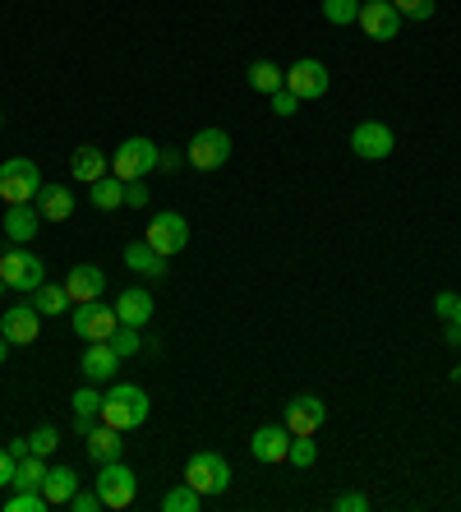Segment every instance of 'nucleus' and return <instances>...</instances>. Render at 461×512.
I'll return each instance as SVG.
<instances>
[{
	"instance_id": "nucleus-1",
	"label": "nucleus",
	"mask_w": 461,
	"mask_h": 512,
	"mask_svg": "<svg viewBox=\"0 0 461 512\" xmlns=\"http://www.w3.org/2000/svg\"><path fill=\"white\" fill-rule=\"evenodd\" d=\"M148 411H153V402H148V393H143L139 383H116V388L102 397L97 420L111 425V429H120V434H130V429L148 425Z\"/></svg>"
},
{
	"instance_id": "nucleus-2",
	"label": "nucleus",
	"mask_w": 461,
	"mask_h": 512,
	"mask_svg": "<svg viewBox=\"0 0 461 512\" xmlns=\"http://www.w3.org/2000/svg\"><path fill=\"white\" fill-rule=\"evenodd\" d=\"M185 485H194L203 499H217V494L231 489V462L222 453H213V448H203V453H194L185 462Z\"/></svg>"
},
{
	"instance_id": "nucleus-3",
	"label": "nucleus",
	"mask_w": 461,
	"mask_h": 512,
	"mask_svg": "<svg viewBox=\"0 0 461 512\" xmlns=\"http://www.w3.org/2000/svg\"><path fill=\"white\" fill-rule=\"evenodd\" d=\"M0 277H5V286H10V291H24V296H33L37 286L47 282V263L37 259L28 245H14V250L0 254Z\"/></svg>"
},
{
	"instance_id": "nucleus-4",
	"label": "nucleus",
	"mask_w": 461,
	"mask_h": 512,
	"mask_svg": "<svg viewBox=\"0 0 461 512\" xmlns=\"http://www.w3.org/2000/svg\"><path fill=\"white\" fill-rule=\"evenodd\" d=\"M42 190V171L33 157H10L0 162V199L5 203H33Z\"/></svg>"
},
{
	"instance_id": "nucleus-5",
	"label": "nucleus",
	"mask_w": 461,
	"mask_h": 512,
	"mask_svg": "<svg viewBox=\"0 0 461 512\" xmlns=\"http://www.w3.org/2000/svg\"><path fill=\"white\" fill-rule=\"evenodd\" d=\"M93 489L102 494V508H130L134 494H139V476H134L125 462H102L97 466V480Z\"/></svg>"
},
{
	"instance_id": "nucleus-6",
	"label": "nucleus",
	"mask_w": 461,
	"mask_h": 512,
	"mask_svg": "<svg viewBox=\"0 0 461 512\" xmlns=\"http://www.w3.org/2000/svg\"><path fill=\"white\" fill-rule=\"evenodd\" d=\"M157 148L153 139H143V134H134V139H125L116 148V157H111V176H120V180H143L148 171L157 167Z\"/></svg>"
},
{
	"instance_id": "nucleus-7",
	"label": "nucleus",
	"mask_w": 461,
	"mask_h": 512,
	"mask_svg": "<svg viewBox=\"0 0 461 512\" xmlns=\"http://www.w3.org/2000/svg\"><path fill=\"white\" fill-rule=\"evenodd\" d=\"M74 333L83 337V342H111V333L120 328L116 319V305H102V300H83V305H74Z\"/></svg>"
},
{
	"instance_id": "nucleus-8",
	"label": "nucleus",
	"mask_w": 461,
	"mask_h": 512,
	"mask_svg": "<svg viewBox=\"0 0 461 512\" xmlns=\"http://www.w3.org/2000/svg\"><path fill=\"white\" fill-rule=\"evenodd\" d=\"M185 162H190L194 171H217L231 162V134L226 130H199L190 139V148H185Z\"/></svg>"
},
{
	"instance_id": "nucleus-9",
	"label": "nucleus",
	"mask_w": 461,
	"mask_h": 512,
	"mask_svg": "<svg viewBox=\"0 0 461 512\" xmlns=\"http://www.w3.org/2000/svg\"><path fill=\"white\" fill-rule=\"evenodd\" d=\"M143 240H148L162 259H171V254H180L185 245H190V222L166 208V213H157L153 222H148V236H143Z\"/></svg>"
},
{
	"instance_id": "nucleus-10",
	"label": "nucleus",
	"mask_w": 461,
	"mask_h": 512,
	"mask_svg": "<svg viewBox=\"0 0 461 512\" xmlns=\"http://www.w3.org/2000/svg\"><path fill=\"white\" fill-rule=\"evenodd\" d=\"M392 148H397V139L383 120H360L351 130V153L360 162H383V157H392Z\"/></svg>"
},
{
	"instance_id": "nucleus-11",
	"label": "nucleus",
	"mask_w": 461,
	"mask_h": 512,
	"mask_svg": "<svg viewBox=\"0 0 461 512\" xmlns=\"http://www.w3.org/2000/svg\"><path fill=\"white\" fill-rule=\"evenodd\" d=\"M355 24L365 28V37H374V42H392L402 33V14H397L392 0H360V19Z\"/></svg>"
},
{
	"instance_id": "nucleus-12",
	"label": "nucleus",
	"mask_w": 461,
	"mask_h": 512,
	"mask_svg": "<svg viewBox=\"0 0 461 512\" xmlns=\"http://www.w3.org/2000/svg\"><path fill=\"white\" fill-rule=\"evenodd\" d=\"M323 420H328V406H323V397H314V393L291 397L282 411V425L291 429V434H319Z\"/></svg>"
},
{
	"instance_id": "nucleus-13",
	"label": "nucleus",
	"mask_w": 461,
	"mask_h": 512,
	"mask_svg": "<svg viewBox=\"0 0 461 512\" xmlns=\"http://www.w3.org/2000/svg\"><path fill=\"white\" fill-rule=\"evenodd\" d=\"M332 84V74L323 60H296L291 70H286V88L300 97V102H314V97H323Z\"/></svg>"
},
{
	"instance_id": "nucleus-14",
	"label": "nucleus",
	"mask_w": 461,
	"mask_h": 512,
	"mask_svg": "<svg viewBox=\"0 0 461 512\" xmlns=\"http://www.w3.org/2000/svg\"><path fill=\"white\" fill-rule=\"evenodd\" d=\"M0 333L10 346H33L37 333H42V314L33 305H10V310L0 314Z\"/></svg>"
},
{
	"instance_id": "nucleus-15",
	"label": "nucleus",
	"mask_w": 461,
	"mask_h": 512,
	"mask_svg": "<svg viewBox=\"0 0 461 512\" xmlns=\"http://www.w3.org/2000/svg\"><path fill=\"white\" fill-rule=\"evenodd\" d=\"M286 448H291V429H286L282 420H277V425H259L254 439H249V453H254V462H263V466L286 462Z\"/></svg>"
},
{
	"instance_id": "nucleus-16",
	"label": "nucleus",
	"mask_w": 461,
	"mask_h": 512,
	"mask_svg": "<svg viewBox=\"0 0 461 512\" xmlns=\"http://www.w3.org/2000/svg\"><path fill=\"white\" fill-rule=\"evenodd\" d=\"M153 314H157V300H153V291H143V286H130V291L116 296V319L125 323V328H148Z\"/></svg>"
},
{
	"instance_id": "nucleus-17",
	"label": "nucleus",
	"mask_w": 461,
	"mask_h": 512,
	"mask_svg": "<svg viewBox=\"0 0 461 512\" xmlns=\"http://www.w3.org/2000/svg\"><path fill=\"white\" fill-rule=\"evenodd\" d=\"M83 379L88 383H107L120 374V351L111 342H88V351H83Z\"/></svg>"
},
{
	"instance_id": "nucleus-18",
	"label": "nucleus",
	"mask_w": 461,
	"mask_h": 512,
	"mask_svg": "<svg viewBox=\"0 0 461 512\" xmlns=\"http://www.w3.org/2000/svg\"><path fill=\"white\" fill-rule=\"evenodd\" d=\"M65 291H70L74 305H83V300H102V291H107V273L93 268V263H74L70 277H65Z\"/></svg>"
},
{
	"instance_id": "nucleus-19",
	"label": "nucleus",
	"mask_w": 461,
	"mask_h": 512,
	"mask_svg": "<svg viewBox=\"0 0 461 512\" xmlns=\"http://www.w3.org/2000/svg\"><path fill=\"white\" fill-rule=\"evenodd\" d=\"M5 236L14 240V245H28V240L37 236V227H42V213H37V203H5Z\"/></svg>"
},
{
	"instance_id": "nucleus-20",
	"label": "nucleus",
	"mask_w": 461,
	"mask_h": 512,
	"mask_svg": "<svg viewBox=\"0 0 461 512\" xmlns=\"http://www.w3.org/2000/svg\"><path fill=\"white\" fill-rule=\"evenodd\" d=\"M83 448H88V457H93L97 466L102 462H120V453H125V434L111 425H93L88 434H83Z\"/></svg>"
},
{
	"instance_id": "nucleus-21",
	"label": "nucleus",
	"mask_w": 461,
	"mask_h": 512,
	"mask_svg": "<svg viewBox=\"0 0 461 512\" xmlns=\"http://www.w3.org/2000/svg\"><path fill=\"white\" fill-rule=\"evenodd\" d=\"M107 171H111V157L102 153V148H93V143L74 148V157H70V176L79 180V185H93V180H102Z\"/></svg>"
},
{
	"instance_id": "nucleus-22",
	"label": "nucleus",
	"mask_w": 461,
	"mask_h": 512,
	"mask_svg": "<svg viewBox=\"0 0 461 512\" xmlns=\"http://www.w3.org/2000/svg\"><path fill=\"white\" fill-rule=\"evenodd\" d=\"M33 203H37V213H42V222H65L74 213V190L70 185H42Z\"/></svg>"
},
{
	"instance_id": "nucleus-23",
	"label": "nucleus",
	"mask_w": 461,
	"mask_h": 512,
	"mask_svg": "<svg viewBox=\"0 0 461 512\" xmlns=\"http://www.w3.org/2000/svg\"><path fill=\"white\" fill-rule=\"evenodd\" d=\"M79 471L74 466H47V480H42V494H47L51 508H60V503H70L74 494H79Z\"/></svg>"
},
{
	"instance_id": "nucleus-24",
	"label": "nucleus",
	"mask_w": 461,
	"mask_h": 512,
	"mask_svg": "<svg viewBox=\"0 0 461 512\" xmlns=\"http://www.w3.org/2000/svg\"><path fill=\"white\" fill-rule=\"evenodd\" d=\"M88 199H93V208H102V213H116V208H125V180L120 176H102L88 185Z\"/></svg>"
},
{
	"instance_id": "nucleus-25",
	"label": "nucleus",
	"mask_w": 461,
	"mask_h": 512,
	"mask_svg": "<svg viewBox=\"0 0 461 512\" xmlns=\"http://www.w3.org/2000/svg\"><path fill=\"white\" fill-rule=\"evenodd\" d=\"M28 305H33L37 314H47V319H56V314L70 310L74 300H70V291H65V282H60V286H56V282H42V286L33 291V300H28Z\"/></svg>"
},
{
	"instance_id": "nucleus-26",
	"label": "nucleus",
	"mask_w": 461,
	"mask_h": 512,
	"mask_svg": "<svg viewBox=\"0 0 461 512\" xmlns=\"http://www.w3.org/2000/svg\"><path fill=\"white\" fill-rule=\"evenodd\" d=\"M125 263H130L134 273H143V277H162L166 273V259L148 245V240H134V245H125Z\"/></svg>"
},
{
	"instance_id": "nucleus-27",
	"label": "nucleus",
	"mask_w": 461,
	"mask_h": 512,
	"mask_svg": "<svg viewBox=\"0 0 461 512\" xmlns=\"http://www.w3.org/2000/svg\"><path fill=\"white\" fill-rule=\"evenodd\" d=\"M249 88L263 93V97H272L277 88H286V70H277L272 60H254V65H249Z\"/></svg>"
},
{
	"instance_id": "nucleus-28",
	"label": "nucleus",
	"mask_w": 461,
	"mask_h": 512,
	"mask_svg": "<svg viewBox=\"0 0 461 512\" xmlns=\"http://www.w3.org/2000/svg\"><path fill=\"white\" fill-rule=\"evenodd\" d=\"M42 480H47V457H19V471H14V489H42Z\"/></svg>"
},
{
	"instance_id": "nucleus-29",
	"label": "nucleus",
	"mask_w": 461,
	"mask_h": 512,
	"mask_svg": "<svg viewBox=\"0 0 461 512\" xmlns=\"http://www.w3.org/2000/svg\"><path fill=\"white\" fill-rule=\"evenodd\" d=\"M199 503H203V494L194 485H176L162 494V512H199Z\"/></svg>"
},
{
	"instance_id": "nucleus-30",
	"label": "nucleus",
	"mask_w": 461,
	"mask_h": 512,
	"mask_svg": "<svg viewBox=\"0 0 461 512\" xmlns=\"http://www.w3.org/2000/svg\"><path fill=\"white\" fill-rule=\"evenodd\" d=\"M286 462L309 471V466L319 462V448H314V434H291V448H286Z\"/></svg>"
},
{
	"instance_id": "nucleus-31",
	"label": "nucleus",
	"mask_w": 461,
	"mask_h": 512,
	"mask_svg": "<svg viewBox=\"0 0 461 512\" xmlns=\"http://www.w3.org/2000/svg\"><path fill=\"white\" fill-rule=\"evenodd\" d=\"M323 19L337 28L355 24V19H360V0H323Z\"/></svg>"
},
{
	"instance_id": "nucleus-32",
	"label": "nucleus",
	"mask_w": 461,
	"mask_h": 512,
	"mask_svg": "<svg viewBox=\"0 0 461 512\" xmlns=\"http://www.w3.org/2000/svg\"><path fill=\"white\" fill-rule=\"evenodd\" d=\"M47 494L42 489H14L10 503H5V512H47Z\"/></svg>"
},
{
	"instance_id": "nucleus-33",
	"label": "nucleus",
	"mask_w": 461,
	"mask_h": 512,
	"mask_svg": "<svg viewBox=\"0 0 461 512\" xmlns=\"http://www.w3.org/2000/svg\"><path fill=\"white\" fill-rule=\"evenodd\" d=\"M28 448H33L37 457H51L60 448V429L56 425H42V429H33V434H28Z\"/></svg>"
},
{
	"instance_id": "nucleus-34",
	"label": "nucleus",
	"mask_w": 461,
	"mask_h": 512,
	"mask_svg": "<svg viewBox=\"0 0 461 512\" xmlns=\"http://www.w3.org/2000/svg\"><path fill=\"white\" fill-rule=\"evenodd\" d=\"M111 346H116V351H120V360H125V356H134V351H139V346H143V328H125V323H120L116 333H111Z\"/></svg>"
},
{
	"instance_id": "nucleus-35",
	"label": "nucleus",
	"mask_w": 461,
	"mask_h": 512,
	"mask_svg": "<svg viewBox=\"0 0 461 512\" xmlns=\"http://www.w3.org/2000/svg\"><path fill=\"white\" fill-rule=\"evenodd\" d=\"M70 406H74V416H83V420H97V411H102V393H97V388H79Z\"/></svg>"
},
{
	"instance_id": "nucleus-36",
	"label": "nucleus",
	"mask_w": 461,
	"mask_h": 512,
	"mask_svg": "<svg viewBox=\"0 0 461 512\" xmlns=\"http://www.w3.org/2000/svg\"><path fill=\"white\" fill-rule=\"evenodd\" d=\"M392 5H397L402 19H434L438 10V0H392Z\"/></svg>"
},
{
	"instance_id": "nucleus-37",
	"label": "nucleus",
	"mask_w": 461,
	"mask_h": 512,
	"mask_svg": "<svg viewBox=\"0 0 461 512\" xmlns=\"http://www.w3.org/2000/svg\"><path fill=\"white\" fill-rule=\"evenodd\" d=\"M332 508L337 512H369V499L360 494V489H342V494L332 499Z\"/></svg>"
},
{
	"instance_id": "nucleus-38",
	"label": "nucleus",
	"mask_w": 461,
	"mask_h": 512,
	"mask_svg": "<svg viewBox=\"0 0 461 512\" xmlns=\"http://www.w3.org/2000/svg\"><path fill=\"white\" fill-rule=\"evenodd\" d=\"M272 111H277L282 120H291L300 111V97L291 93V88H277V93H272Z\"/></svg>"
},
{
	"instance_id": "nucleus-39",
	"label": "nucleus",
	"mask_w": 461,
	"mask_h": 512,
	"mask_svg": "<svg viewBox=\"0 0 461 512\" xmlns=\"http://www.w3.org/2000/svg\"><path fill=\"white\" fill-rule=\"evenodd\" d=\"M65 508H70V512H97V508H102V494H97V489H83V485H79V494H74Z\"/></svg>"
},
{
	"instance_id": "nucleus-40",
	"label": "nucleus",
	"mask_w": 461,
	"mask_h": 512,
	"mask_svg": "<svg viewBox=\"0 0 461 512\" xmlns=\"http://www.w3.org/2000/svg\"><path fill=\"white\" fill-rule=\"evenodd\" d=\"M457 291H438V300H434V310H438V319H452L457 314Z\"/></svg>"
},
{
	"instance_id": "nucleus-41",
	"label": "nucleus",
	"mask_w": 461,
	"mask_h": 512,
	"mask_svg": "<svg viewBox=\"0 0 461 512\" xmlns=\"http://www.w3.org/2000/svg\"><path fill=\"white\" fill-rule=\"evenodd\" d=\"M14 471H19V462L10 457V448H0V489H5V485L14 489Z\"/></svg>"
},
{
	"instance_id": "nucleus-42",
	"label": "nucleus",
	"mask_w": 461,
	"mask_h": 512,
	"mask_svg": "<svg viewBox=\"0 0 461 512\" xmlns=\"http://www.w3.org/2000/svg\"><path fill=\"white\" fill-rule=\"evenodd\" d=\"M143 203H148V190L139 180H125V208H143Z\"/></svg>"
},
{
	"instance_id": "nucleus-43",
	"label": "nucleus",
	"mask_w": 461,
	"mask_h": 512,
	"mask_svg": "<svg viewBox=\"0 0 461 512\" xmlns=\"http://www.w3.org/2000/svg\"><path fill=\"white\" fill-rule=\"evenodd\" d=\"M28 453H33V448H28V439H10V457H14V462H19V457H28Z\"/></svg>"
},
{
	"instance_id": "nucleus-44",
	"label": "nucleus",
	"mask_w": 461,
	"mask_h": 512,
	"mask_svg": "<svg viewBox=\"0 0 461 512\" xmlns=\"http://www.w3.org/2000/svg\"><path fill=\"white\" fill-rule=\"evenodd\" d=\"M443 337H448V346H461V323H448V333Z\"/></svg>"
},
{
	"instance_id": "nucleus-45",
	"label": "nucleus",
	"mask_w": 461,
	"mask_h": 512,
	"mask_svg": "<svg viewBox=\"0 0 461 512\" xmlns=\"http://www.w3.org/2000/svg\"><path fill=\"white\" fill-rule=\"evenodd\" d=\"M5 356H10V342H5V333H0V365H5Z\"/></svg>"
},
{
	"instance_id": "nucleus-46",
	"label": "nucleus",
	"mask_w": 461,
	"mask_h": 512,
	"mask_svg": "<svg viewBox=\"0 0 461 512\" xmlns=\"http://www.w3.org/2000/svg\"><path fill=\"white\" fill-rule=\"evenodd\" d=\"M448 323H461V300H457V314H452V319Z\"/></svg>"
},
{
	"instance_id": "nucleus-47",
	"label": "nucleus",
	"mask_w": 461,
	"mask_h": 512,
	"mask_svg": "<svg viewBox=\"0 0 461 512\" xmlns=\"http://www.w3.org/2000/svg\"><path fill=\"white\" fill-rule=\"evenodd\" d=\"M5 291H10V286H5V277H0V296H5Z\"/></svg>"
},
{
	"instance_id": "nucleus-48",
	"label": "nucleus",
	"mask_w": 461,
	"mask_h": 512,
	"mask_svg": "<svg viewBox=\"0 0 461 512\" xmlns=\"http://www.w3.org/2000/svg\"><path fill=\"white\" fill-rule=\"evenodd\" d=\"M0 130H5V116H0Z\"/></svg>"
}]
</instances>
